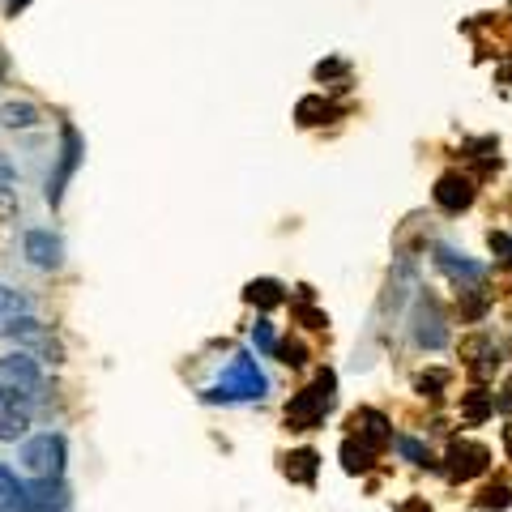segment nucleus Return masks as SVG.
Segmentation results:
<instances>
[{"mask_svg":"<svg viewBox=\"0 0 512 512\" xmlns=\"http://www.w3.org/2000/svg\"><path fill=\"white\" fill-rule=\"evenodd\" d=\"M265 393H269V380H265L261 367H256V359L235 355L227 363V372L218 376V384L205 393V402H261Z\"/></svg>","mask_w":512,"mask_h":512,"instance_id":"1","label":"nucleus"},{"mask_svg":"<svg viewBox=\"0 0 512 512\" xmlns=\"http://www.w3.org/2000/svg\"><path fill=\"white\" fill-rule=\"evenodd\" d=\"M333 393H338V376L320 372L308 389H299L291 402H286V427L291 431H312L325 423V414L333 410Z\"/></svg>","mask_w":512,"mask_h":512,"instance_id":"2","label":"nucleus"},{"mask_svg":"<svg viewBox=\"0 0 512 512\" xmlns=\"http://www.w3.org/2000/svg\"><path fill=\"white\" fill-rule=\"evenodd\" d=\"M22 470L30 478H64V436L39 431L22 444Z\"/></svg>","mask_w":512,"mask_h":512,"instance_id":"3","label":"nucleus"},{"mask_svg":"<svg viewBox=\"0 0 512 512\" xmlns=\"http://www.w3.org/2000/svg\"><path fill=\"white\" fill-rule=\"evenodd\" d=\"M82 158H86L82 133H77L73 124H60V154H56V171L47 175V201H52V210L60 205L64 188H69V180H73V171L82 167Z\"/></svg>","mask_w":512,"mask_h":512,"instance_id":"4","label":"nucleus"},{"mask_svg":"<svg viewBox=\"0 0 512 512\" xmlns=\"http://www.w3.org/2000/svg\"><path fill=\"white\" fill-rule=\"evenodd\" d=\"M0 384L35 402V397L43 393V367H39V359L30 355V350H18V355H5V359H0Z\"/></svg>","mask_w":512,"mask_h":512,"instance_id":"5","label":"nucleus"},{"mask_svg":"<svg viewBox=\"0 0 512 512\" xmlns=\"http://www.w3.org/2000/svg\"><path fill=\"white\" fill-rule=\"evenodd\" d=\"M410 338H414V346H423V350H444L448 346V325H444V316L436 308V299H427V295L414 299Z\"/></svg>","mask_w":512,"mask_h":512,"instance_id":"6","label":"nucleus"},{"mask_svg":"<svg viewBox=\"0 0 512 512\" xmlns=\"http://www.w3.org/2000/svg\"><path fill=\"white\" fill-rule=\"evenodd\" d=\"M30 397H22V393H13V389H5L0 384V440L5 444H18L26 431H30Z\"/></svg>","mask_w":512,"mask_h":512,"instance_id":"7","label":"nucleus"},{"mask_svg":"<svg viewBox=\"0 0 512 512\" xmlns=\"http://www.w3.org/2000/svg\"><path fill=\"white\" fill-rule=\"evenodd\" d=\"M22 512H69V487H64V478H30Z\"/></svg>","mask_w":512,"mask_h":512,"instance_id":"8","label":"nucleus"},{"mask_svg":"<svg viewBox=\"0 0 512 512\" xmlns=\"http://www.w3.org/2000/svg\"><path fill=\"white\" fill-rule=\"evenodd\" d=\"M436 269H440V274L453 278V282L461 286V291H478V282L487 278V269H483V265L470 261L466 252L448 248V244H440V248H436Z\"/></svg>","mask_w":512,"mask_h":512,"instance_id":"9","label":"nucleus"},{"mask_svg":"<svg viewBox=\"0 0 512 512\" xmlns=\"http://www.w3.org/2000/svg\"><path fill=\"white\" fill-rule=\"evenodd\" d=\"M431 197H436V205L444 214H461V210H470L474 205V180L470 175H461V171H448V175L436 180Z\"/></svg>","mask_w":512,"mask_h":512,"instance_id":"10","label":"nucleus"},{"mask_svg":"<svg viewBox=\"0 0 512 512\" xmlns=\"http://www.w3.org/2000/svg\"><path fill=\"white\" fill-rule=\"evenodd\" d=\"M491 466V448L478 444V440H457L453 448H448V474L453 478H478L487 474Z\"/></svg>","mask_w":512,"mask_h":512,"instance_id":"11","label":"nucleus"},{"mask_svg":"<svg viewBox=\"0 0 512 512\" xmlns=\"http://www.w3.org/2000/svg\"><path fill=\"white\" fill-rule=\"evenodd\" d=\"M22 252H26V261L35 265V269H60L64 261V244H60V235L56 231H26L22 239Z\"/></svg>","mask_w":512,"mask_h":512,"instance_id":"12","label":"nucleus"},{"mask_svg":"<svg viewBox=\"0 0 512 512\" xmlns=\"http://www.w3.org/2000/svg\"><path fill=\"white\" fill-rule=\"evenodd\" d=\"M5 333L13 342H22V346L35 350V359H52L56 363V338H52V329H47V325H39V320L22 316V320H13Z\"/></svg>","mask_w":512,"mask_h":512,"instance_id":"13","label":"nucleus"},{"mask_svg":"<svg viewBox=\"0 0 512 512\" xmlns=\"http://www.w3.org/2000/svg\"><path fill=\"white\" fill-rule=\"evenodd\" d=\"M350 427H355V436L363 444H372L376 453L384 444H393V427H389V419H384L380 410H355V414H350Z\"/></svg>","mask_w":512,"mask_h":512,"instance_id":"14","label":"nucleus"},{"mask_svg":"<svg viewBox=\"0 0 512 512\" xmlns=\"http://www.w3.org/2000/svg\"><path fill=\"white\" fill-rule=\"evenodd\" d=\"M22 500H26V483H18V474L0 461V512H22Z\"/></svg>","mask_w":512,"mask_h":512,"instance_id":"15","label":"nucleus"},{"mask_svg":"<svg viewBox=\"0 0 512 512\" xmlns=\"http://www.w3.org/2000/svg\"><path fill=\"white\" fill-rule=\"evenodd\" d=\"M372 457H376V448L363 444L359 436H350V440L342 444V466H346V474H363L367 466H372Z\"/></svg>","mask_w":512,"mask_h":512,"instance_id":"16","label":"nucleus"},{"mask_svg":"<svg viewBox=\"0 0 512 512\" xmlns=\"http://www.w3.org/2000/svg\"><path fill=\"white\" fill-rule=\"evenodd\" d=\"M244 299L256 303V308H278L286 295H282V282H274V278H256V282H248Z\"/></svg>","mask_w":512,"mask_h":512,"instance_id":"17","label":"nucleus"},{"mask_svg":"<svg viewBox=\"0 0 512 512\" xmlns=\"http://www.w3.org/2000/svg\"><path fill=\"white\" fill-rule=\"evenodd\" d=\"M30 312V303L22 291H13V286H0V325H13V320H22Z\"/></svg>","mask_w":512,"mask_h":512,"instance_id":"18","label":"nucleus"},{"mask_svg":"<svg viewBox=\"0 0 512 512\" xmlns=\"http://www.w3.org/2000/svg\"><path fill=\"white\" fill-rule=\"evenodd\" d=\"M316 453H312V448H299V453H291V457H286V474H291L295 478V483H312V478H316Z\"/></svg>","mask_w":512,"mask_h":512,"instance_id":"19","label":"nucleus"},{"mask_svg":"<svg viewBox=\"0 0 512 512\" xmlns=\"http://www.w3.org/2000/svg\"><path fill=\"white\" fill-rule=\"evenodd\" d=\"M0 124H5V128H35L39 111L30 103H5V107H0Z\"/></svg>","mask_w":512,"mask_h":512,"instance_id":"20","label":"nucleus"},{"mask_svg":"<svg viewBox=\"0 0 512 512\" xmlns=\"http://www.w3.org/2000/svg\"><path fill=\"white\" fill-rule=\"evenodd\" d=\"M393 448L402 453L410 466H431V453H427V444H419V440H410V436H393Z\"/></svg>","mask_w":512,"mask_h":512,"instance_id":"21","label":"nucleus"},{"mask_svg":"<svg viewBox=\"0 0 512 512\" xmlns=\"http://www.w3.org/2000/svg\"><path fill=\"white\" fill-rule=\"evenodd\" d=\"M512 504V487L508 483H495L483 491V500H478V508H508Z\"/></svg>","mask_w":512,"mask_h":512,"instance_id":"22","label":"nucleus"},{"mask_svg":"<svg viewBox=\"0 0 512 512\" xmlns=\"http://www.w3.org/2000/svg\"><path fill=\"white\" fill-rule=\"evenodd\" d=\"M487 414H491V402H487V393H483V389L466 393V419H470V423H478V419H487Z\"/></svg>","mask_w":512,"mask_h":512,"instance_id":"23","label":"nucleus"},{"mask_svg":"<svg viewBox=\"0 0 512 512\" xmlns=\"http://www.w3.org/2000/svg\"><path fill=\"white\" fill-rule=\"evenodd\" d=\"M252 342H256V350H265V355H274V350H278V342H274V329H269V320H256Z\"/></svg>","mask_w":512,"mask_h":512,"instance_id":"24","label":"nucleus"},{"mask_svg":"<svg viewBox=\"0 0 512 512\" xmlns=\"http://www.w3.org/2000/svg\"><path fill=\"white\" fill-rule=\"evenodd\" d=\"M312 116H333V107L325 99H303L299 103V124H312Z\"/></svg>","mask_w":512,"mask_h":512,"instance_id":"25","label":"nucleus"},{"mask_svg":"<svg viewBox=\"0 0 512 512\" xmlns=\"http://www.w3.org/2000/svg\"><path fill=\"white\" fill-rule=\"evenodd\" d=\"M274 355H282V363H286V367H299L308 350H303V342H282V346L274 350Z\"/></svg>","mask_w":512,"mask_h":512,"instance_id":"26","label":"nucleus"},{"mask_svg":"<svg viewBox=\"0 0 512 512\" xmlns=\"http://www.w3.org/2000/svg\"><path fill=\"white\" fill-rule=\"evenodd\" d=\"M491 252L500 256V265H512V239L508 235H495L491 231Z\"/></svg>","mask_w":512,"mask_h":512,"instance_id":"27","label":"nucleus"},{"mask_svg":"<svg viewBox=\"0 0 512 512\" xmlns=\"http://www.w3.org/2000/svg\"><path fill=\"white\" fill-rule=\"evenodd\" d=\"M26 5H30V0H5V13H9V18H18Z\"/></svg>","mask_w":512,"mask_h":512,"instance_id":"28","label":"nucleus"},{"mask_svg":"<svg viewBox=\"0 0 512 512\" xmlns=\"http://www.w3.org/2000/svg\"><path fill=\"white\" fill-rule=\"evenodd\" d=\"M504 448H508V457H512V427H504Z\"/></svg>","mask_w":512,"mask_h":512,"instance_id":"29","label":"nucleus"},{"mask_svg":"<svg viewBox=\"0 0 512 512\" xmlns=\"http://www.w3.org/2000/svg\"><path fill=\"white\" fill-rule=\"evenodd\" d=\"M0 333H5V325H0Z\"/></svg>","mask_w":512,"mask_h":512,"instance_id":"30","label":"nucleus"}]
</instances>
